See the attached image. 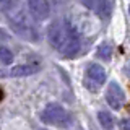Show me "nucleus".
<instances>
[{"label": "nucleus", "mask_w": 130, "mask_h": 130, "mask_svg": "<svg viewBox=\"0 0 130 130\" xmlns=\"http://www.w3.org/2000/svg\"><path fill=\"white\" fill-rule=\"evenodd\" d=\"M73 29V26L67 21H54L51 26L47 28V39H49V44H51L54 49L60 52L62 46L65 44L70 31Z\"/></svg>", "instance_id": "1"}, {"label": "nucleus", "mask_w": 130, "mask_h": 130, "mask_svg": "<svg viewBox=\"0 0 130 130\" xmlns=\"http://www.w3.org/2000/svg\"><path fill=\"white\" fill-rule=\"evenodd\" d=\"M41 117H42V122L51 124V125H59V127H63V125H67L70 122L68 120V112L59 104H49L42 111Z\"/></svg>", "instance_id": "2"}, {"label": "nucleus", "mask_w": 130, "mask_h": 130, "mask_svg": "<svg viewBox=\"0 0 130 130\" xmlns=\"http://www.w3.org/2000/svg\"><path fill=\"white\" fill-rule=\"evenodd\" d=\"M106 81V70L98 63H89L86 68V85L89 89L96 91Z\"/></svg>", "instance_id": "3"}, {"label": "nucleus", "mask_w": 130, "mask_h": 130, "mask_svg": "<svg viewBox=\"0 0 130 130\" xmlns=\"http://www.w3.org/2000/svg\"><path fill=\"white\" fill-rule=\"evenodd\" d=\"M11 28L13 31L16 32L18 36L28 39V41H38V32L32 28L31 23H28V20L24 18L23 15H20L18 18H13L11 20Z\"/></svg>", "instance_id": "4"}, {"label": "nucleus", "mask_w": 130, "mask_h": 130, "mask_svg": "<svg viewBox=\"0 0 130 130\" xmlns=\"http://www.w3.org/2000/svg\"><path fill=\"white\" fill-rule=\"evenodd\" d=\"M106 101L111 106L114 111H119L125 103V93L120 88V85H117L116 81H111L107 85V91H106Z\"/></svg>", "instance_id": "5"}, {"label": "nucleus", "mask_w": 130, "mask_h": 130, "mask_svg": "<svg viewBox=\"0 0 130 130\" xmlns=\"http://www.w3.org/2000/svg\"><path fill=\"white\" fill-rule=\"evenodd\" d=\"M28 10L36 21H44L51 15V5L47 0H26Z\"/></svg>", "instance_id": "6"}, {"label": "nucleus", "mask_w": 130, "mask_h": 130, "mask_svg": "<svg viewBox=\"0 0 130 130\" xmlns=\"http://www.w3.org/2000/svg\"><path fill=\"white\" fill-rule=\"evenodd\" d=\"M80 46H81L80 36H78V32H76V29L73 28V29L70 31V34H68L67 41H65V44L62 46V49H60V52H62L65 57H73V55L78 54Z\"/></svg>", "instance_id": "7"}, {"label": "nucleus", "mask_w": 130, "mask_h": 130, "mask_svg": "<svg viewBox=\"0 0 130 130\" xmlns=\"http://www.w3.org/2000/svg\"><path fill=\"white\" fill-rule=\"evenodd\" d=\"M93 10L99 18L107 20L112 13V0H93Z\"/></svg>", "instance_id": "8"}, {"label": "nucleus", "mask_w": 130, "mask_h": 130, "mask_svg": "<svg viewBox=\"0 0 130 130\" xmlns=\"http://www.w3.org/2000/svg\"><path fill=\"white\" fill-rule=\"evenodd\" d=\"M36 72H39V67L38 65H16L10 70V75L11 76H29V75H34Z\"/></svg>", "instance_id": "9"}, {"label": "nucleus", "mask_w": 130, "mask_h": 130, "mask_svg": "<svg viewBox=\"0 0 130 130\" xmlns=\"http://www.w3.org/2000/svg\"><path fill=\"white\" fill-rule=\"evenodd\" d=\"M98 120L104 130H112L114 128V117L107 111H99L98 112Z\"/></svg>", "instance_id": "10"}, {"label": "nucleus", "mask_w": 130, "mask_h": 130, "mask_svg": "<svg viewBox=\"0 0 130 130\" xmlns=\"http://www.w3.org/2000/svg\"><path fill=\"white\" fill-rule=\"evenodd\" d=\"M111 55H112V47H111V44L103 42L99 47H98V57H99V59L109 60V59H111Z\"/></svg>", "instance_id": "11"}, {"label": "nucleus", "mask_w": 130, "mask_h": 130, "mask_svg": "<svg viewBox=\"0 0 130 130\" xmlns=\"http://www.w3.org/2000/svg\"><path fill=\"white\" fill-rule=\"evenodd\" d=\"M0 62L5 63V65H10L13 62V52L10 51L8 47H0Z\"/></svg>", "instance_id": "12"}, {"label": "nucleus", "mask_w": 130, "mask_h": 130, "mask_svg": "<svg viewBox=\"0 0 130 130\" xmlns=\"http://www.w3.org/2000/svg\"><path fill=\"white\" fill-rule=\"evenodd\" d=\"M119 125L122 130H130V119H122Z\"/></svg>", "instance_id": "13"}, {"label": "nucleus", "mask_w": 130, "mask_h": 130, "mask_svg": "<svg viewBox=\"0 0 130 130\" xmlns=\"http://www.w3.org/2000/svg\"><path fill=\"white\" fill-rule=\"evenodd\" d=\"M3 99V91H2V88H0V101Z\"/></svg>", "instance_id": "14"}, {"label": "nucleus", "mask_w": 130, "mask_h": 130, "mask_svg": "<svg viewBox=\"0 0 130 130\" xmlns=\"http://www.w3.org/2000/svg\"><path fill=\"white\" fill-rule=\"evenodd\" d=\"M128 15H130V5H128Z\"/></svg>", "instance_id": "15"}, {"label": "nucleus", "mask_w": 130, "mask_h": 130, "mask_svg": "<svg viewBox=\"0 0 130 130\" xmlns=\"http://www.w3.org/2000/svg\"><path fill=\"white\" fill-rule=\"evenodd\" d=\"M42 130H46V128H42Z\"/></svg>", "instance_id": "16"}]
</instances>
